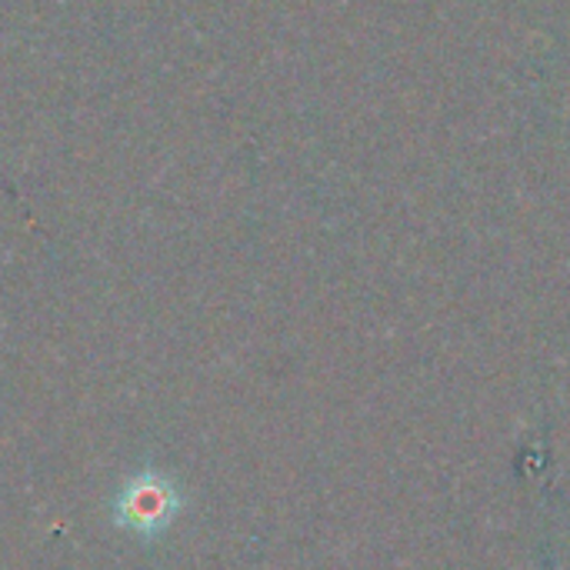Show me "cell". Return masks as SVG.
<instances>
[{"mask_svg":"<svg viewBox=\"0 0 570 570\" xmlns=\"http://www.w3.org/2000/svg\"><path fill=\"white\" fill-rule=\"evenodd\" d=\"M130 521L134 524H140V521H157V518H164V491H157V488H147V491H137V501L130 504Z\"/></svg>","mask_w":570,"mask_h":570,"instance_id":"1","label":"cell"}]
</instances>
